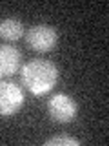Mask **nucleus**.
I'll list each match as a JSON object with an SVG mask.
<instances>
[{"instance_id": "obj_2", "label": "nucleus", "mask_w": 109, "mask_h": 146, "mask_svg": "<svg viewBox=\"0 0 109 146\" xmlns=\"http://www.w3.org/2000/svg\"><path fill=\"white\" fill-rule=\"evenodd\" d=\"M78 104L67 93H54L47 100V115L53 122L58 124H69L76 119Z\"/></svg>"}, {"instance_id": "obj_5", "label": "nucleus", "mask_w": 109, "mask_h": 146, "mask_svg": "<svg viewBox=\"0 0 109 146\" xmlns=\"http://www.w3.org/2000/svg\"><path fill=\"white\" fill-rule=\"evenodd\" d=\"M20 51L15 46L4 44L0 46V75L2 77H11L15 75L20 68Z\"/></svg>"}, {"instance_id": "obj_4", "label": "nucleus", "mask_w": 109, "mask_h": 146, "mask_svg": "<svg viewBox=\"0 0 109 146\" xmlns=\"http://www.w3.org/2000/svg\"><path fill=\"white\" fill-rule=\"evenodd\" d=\"M26 40L29 44L31 49L40 53H47L54 49V46L58 42V33L53 26L47 24H35L27 29L26 33Z\"/></svg>"}, {"instance_id": "obj_3", "label": "nucleus", "mask_w": 109, "mask_h": 146, "mask_svg": "<svg viewBox=\"0 0 109 146\" xmlns=\"http://www.w3.org/2000/svg\"><path fill=\"white\" fill-rule=\"evenodd\" d=\"M24 91L13 80L0 82V117H11L24 106Z\"/></svg>"}, {"instance_id": "obj_6", "label": "nucleus", "mask_w": 109, "mask_h": 146, "mask_svg": "<svg viewBox=\"0 0 109 146\" xmlns=\"http://www.w3.org/2000/svg\"><path fill=\"white\" fill-rule=\"evenodd\" d=\"M22 35H24V24H22L18 18L9 17V18H4V20L0 22V36H2L4 40L15 42Z\"/></svg>"}, {"instance_id": "obj_7", "label": "nucleus", "mask_w": 109, "mask_h": 146, "mask_svg": "<svg viewBox=\"0 0 109 146\" xmlns=\"http://www.w3.org/2000/svg\"><path fill=\"white\" fill-rule=\"evenodd\" d=\"M45 146H78L80 141L71 135H53L44 143Z\"/></svg>"}, {"instance_id": "obj_1", "label": "nucleus", "mask_w": 109, "mask_h": 146, "mask_svg": "<svg viewBox=\"0 0 109 146\" xmlns=\"http://www.w3.org/2000/svg\"><path fill=\"white\" fill-rule=\"evenodd\" d=\"M60 79L56 64L44 58H35L24 64L20 70V80L33 95H44L51 91Z\"/></svg>"}, {"instance_id": "obj_8", "label": "nucleus", "mask_w": 109, "mask_h": 146, "mask_svg": "<svg viewBox=\"0 0 109 146\" xmlns=\"http://www.w3.org/2000/svg\"><path fill=\"white\" fill-rule=\"evenodd\" d=\"M0 82H2V75H0Z\"/></svg>"}]
</instances>
